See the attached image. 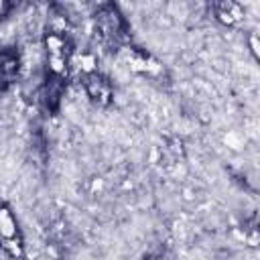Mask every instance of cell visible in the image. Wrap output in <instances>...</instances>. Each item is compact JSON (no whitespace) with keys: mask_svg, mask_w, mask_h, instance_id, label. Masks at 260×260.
<instances>
[{"mask_svg":"<svg viewBox=\"0 0 260 260\" xmlns=\"http://www.w3.org/2000/svg\"><path fill=\"white\" fill-rule=\"evenodd\" d=\"M98 28L102 32V37L108 41V43H120L124 37H126V20L122 16V12L114 6V4H104L100 6L98 14Z\"/></svg>","mask_w":260,"mask_h":260,"instance_id":"cell-1","label":"cell"},{"mask_svg":"<svg viewBox=\"0 0 260 260\" xmlns=\"http://www.w3.org/2000/svg\"><path fill=\"white\" fill-rule=\"evenodd\" d=\"M0 246L12 258L22 256V238L18 232V223L6 205H0Z\"/></svg>","mask_w":260,"mask_h":260,"instance_id":"cell-2","label":"cell"},{"mask_svg":"<svg viewBox=\"0 0 260 260\" xmlns=\"http://www.w3.org/2000/svg\"><path fill=\"white\" fill-rule=\"evenodd\" d=\"M83 87H85V93L95 104H100V106L110 104V100H112V85H110V81L102 73H98V71L87 73L83 77Z\"/></svg>","mask_w":260,"mask_h":260,"instance_id":"cell-3","label":"cell"},{"mask_svg":"<svg viewBox=\"0 0 260 260\" xmlns=\"http://www.w3.org/2000/svg\"><path fill=\"white\" fill-rule=\"evenodd\" d=\"M18 67H20V61L14 49L0 51V89H6L14 83L18 75Z\"/></svg>","mask_w":260,"mask_h":260,"instance_id":"cell-4","label":"cell"},{"mask_svg":"<svg viewBox=\"0 0 260 260\" xmlns=\"http://www.w3.org/2000/svg\"><path fill=\"white\" fill-rule=\"evenodd\" d=\"M63 91H65V77L47 73V79H45V93H43V98H45V104H47V108H49L51 112H57V110H59Z\"/></svg>","mask_w":260,"mask_h":260,"instance_id":"cell-5","label":"cell"}]
</instances>
